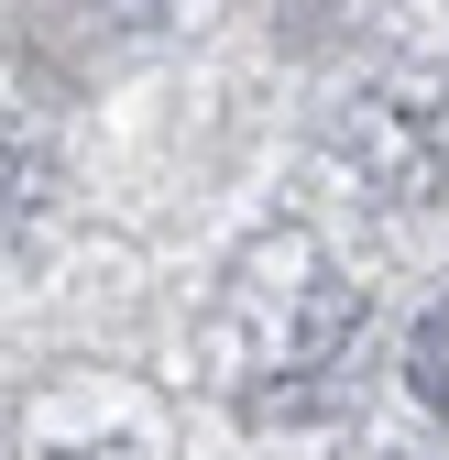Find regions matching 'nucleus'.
<instances>
[{"label":"nucleus","instance_id":"1","mask_svg":"<svg viewBox=\"0 0 449 460\" xmlns=\"http://www.w3.org/2000/svg\"><path fill=\"white\" fill-rule=\"evenodd\" d=\"M406 394H417V406L427 417H449V296L417 318V340H406Z\"/></svg>","mask_w":449,"mask_h":460}]
</instances>
